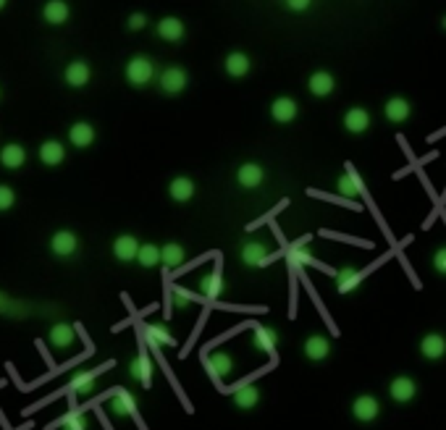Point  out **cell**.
Segmentation results:
<instances>
[{
	"mask_svg": "<svg viewBox=\"0 0 446 430\" xmlns=\"http://www.w3.org/2000/svg\"><path fill=\"white\" fill-rule=\"evenodd\" d=\"M313 6V0H286V8H292V11H307Z\"/></svg>",
	"mask_w": 446,
	"mask_h": 430,
	"instance_id": "b9f144b4",
	"label": "cell"
},
{
	"mask_svg": "<svg viewBox=\"0 0 446 430\" xmlns=\"http://www.w3.org/2000/svg\"><path fill=\"white\" fill-rule=\"evenodd\" d=\"M336 189H339V194L341 197H357V192H359V179H357V173H355V168L349 165L347 168V173H341L336 179Z\"/></svg>",
	"mask_w": 446,
	"mask_h": 430,
	"instance_id": "836d02e7",
	"label": "cell"
},
{
	"mask_svg": "<svg viewBox=\"0 0 446 430\" xmlns=\"http://www.w3.org/2000/svg\"><path fill=\"white\" fill-rule=\"evenodd\" d=\"M223 68H226V74L231 79H241V76L250 74L252 68V61L247 53H239V50H234V53L226 55V61H223Z\"/></svg>",
	"mask_w": 446,
	"mask_h": 430,
	"instance_id": "7402d4cb",
	"label": "cell"
},
{
	"mask_svg": "<svg viewBox=\"0 0 446 430\" xmlns=\"http://www.w3.org/2000/svg\"><path fill=\"white\" fill-rule=\"evenodd\" d=\"M108 409H110V415H113V417H131V415L137 412V399L131 396L129 391H124V388H121V391L113 394Z\"/></svg>",
	"mask_w": 446,
	"mask_h": 430,
	"instance_id": "ac0fdd59",
	"label": "cell"
},
{
	"mask_svg": "<svg viewBox=\"0 0 446 430\" xmlns=\"http://www.w3.org/2000/svg\"><path fill=\"white\" fill-rule=\"evenodd\" d=\"M383 116H386V121H392V124H404V121H410V116H412V105H410L407 97H389L386 105H383Z\"/></svg>",
	"mask_w": 446,
	"mask_h": 430,
	"instance_id": "30bf717a",
	"label": "cell"
},
{
	"mask_svg": "<svg viewBox=\"0 0 446 430\" xmlns=\"http://www.w3.org/2000/svg\"><path fill=\"white\" fill-rule=\"evenodd\" d=\"M124 74L131 87H147L155 79V64L147 55H134L124 68Z\"/></svg>",
	"mask_w": 446,
	"mask_h": 430,
	"instance_id": "6da1fadb",
	"label": "cell"
},
{
	"mask_svg": "<svg viewBox=\"0 0 446 430\" xmlns=\"http://www.w3.org/2000/svg\"><path fill=\"white\" fill-rule=\"evenodd\" d=\"M95 126L92 124H87V121H77L71 129H68V142L74 144V147H79V150H84V147H89L92 142H95Z\"/></svg>",
	"mask_w": 446,
	"mask_h": 430,
	"instance_id": "603a6c76",
	"label": "cell"
},
{
	"mask_svg": "<svg viewBox=\"0 0 446 430\" xmlns=\"http://www.w3.org/2000/svg\"><path fill=\"white\" fill-rule=\"evenodd\" d=\"M226 291V281H223V276L221 273H207L205 279L200 281V294L205 297V299H218L221 294Z\"/></svg>",
	"mask_w": 446,
	"mask_h": 430,
	"instance_id": "4dcf8cb0",
	"label": "cell"
},
{
	"mask_svg": "<svg viewBox=\"0 0 446 430\" xmlns=\"http://www.w3.org/2000/svg\"><path fill=\"white\" fill-rule=\"evenodd\" d=\"M24 163H27V150H24L19 142H11L0 150V165L8 168V171H19Z\"/></svg>",
	"mask_w": 446,
	"mask_h": 430,
	"instance_id": "44dd1931",
	"label": "cell"
},
{
	"mask_svg": "<svg viewBox=\"0 0 446 430\" xmlns=\"http://www.w3.org/2000/svg\"><path fill=\"white\" fill-rule=\"evenodd\" d=\"M64 79H66V84H68V87H74V89H82V87L89 84V79H92V68H89L87 61L77 58V61H71V64L66 66Z\"/></svg>",
	"mask_w": 446,
	"mask_h": 430,
	"instance_id": "8992f818",
	"label": "cell"
},
{
	"mask_svg": "<svg viewBox=\"0 0 446 430\" xmlns=\"http://www.w3.org/2000/svg\"><path fill=\"white\" fill-rule=\"evenodd\" d=\"M205 365L213 378H229L234 373V357L229 352H213L205 357Z\"/></svg>",
	"mask_w": 446,
	"mask_h": 430,
	"instance_id": "4fadbf2b",
	"label": "cell"
},
{
	"mask_svg": "<svg viewBox=\"0 0 446 430\" xmlns=\"http://www.w3.org/2000/svg\"><path fill=\"white\" fill-rule=\"evenodd\" d=\"M158 84L163 89L165 95H181L189 84V74H186L181 66H168L161 71V79H158Z\"/></svg>",
	"mask_w": 446,
	"mask_h": 430,
	"instance_id": "7a4b0ae2",
	"label": "cell"
},
{
	"mask_svg": "<svg viewBox=\"0 0 446 430\" xmlns=\"http://www.w3.org/2000/svg\"><path fill=\"white\" fill-rule=\"evenodd\" d=\"M129 376L134 378V380H140L144 388L153 386V362H150V357L144 355V352H140V355L131 359Z\"/></svg>",
	"mask_w": 446,
	"mask_h": 430,
	"instance_id": "e0dca14e",
	"label": "cell"
},
{
	"mask_svg": "<svg viewBox=\"0 0 446 430\" xmlns=\"http://www.w3.org/2000/svg\"><path fill=\"white\" fill-rule=\"evenodd\" d=\"M307 89H310L313 97H328V95H334V89H336V79H334V74H328V71H315V74H310V79H307Z\"/></svg>",
	"mask_w": 446,
	"mask_h": 430,
	"instance_id": "9a60e30c",
	"label": "cell"
},
{
	"mask_svg": "<svg viewBox=\"0 0 446 430\" xmlns=\"http://www.w3.org/2000/svg\"><path fill=\"white\" fill-rule=\"evenodd\" d=\"M381 415V401L373 396V394H359L355 401H352V417L357 422H373Z\"/></svg>",
	"mask_w": 446,
	"mask_h": 430,
	"instance_id": "3957f363",
	"label": "cell"
},
{
	"mask_svg": "<svg viewBox=\"0 0 446 430\" xmlns=\"http://www.w3.org/2000/svg\"><path fill=\"white\" fill-rule=\"evenodd\" d=\"M420 355H423L425 359H431V362L441 359V357L446 355V339L441 334L423 336V341H420Z\"/></svg>",
	"mask_w": 446,
	"mask_h": 430,
	"instance_id": "d4e9b609",
	"label": "cell"
},
{
	"mask_svg": "<svg viewBox=\"0 0 446 430\" xmlns=\"http://www.w3.org/2000/svg\"><path fill=\"white\" fill-rule=\"evenodd\" d=\"M310 242V237H305V239H299L297 244L292 247V260H297V262H305V265H318V260L310 255L305 249V244Z\"/></svg>",
	"mask_w": 446,
	"mask_h": 430,
	"instance_id": "d590c367",
	"label": "cell"
},
{
	"mask_svg": "<svg viewBox=\"0 0 446 430\" xmlns=\"http://www.w3.org/2000/svg\"><path fill=\"white\" fill-rule=\"evenodd\" d=\"M6 6H8V0H0V11H3V8H6Z\"/></svg>",
	"mask_w": 446,
	"mask_h": 430,
	"instance_id": "7bdbcfd3",
	"label": "cell"
},
{
	"mask_svg": "<svg viewBox=\"0 0 446 430\" xmlns=\"http://www.w3.org/2000/svg\"><path fill=\"white\" fill-rule=\"evenodd\" d=\"M231 401L237 409H255L260 404V388L258 386H239L234 394H231Z\"/></svg>",
	"mask_w": 446,
	"mask_h": 430,
	"instance_id": "4316f807",
	"label": "cell"
},
{
	"mask_svg": "<svg viewBox=\"0 0 446 430\" xmlns=\"http://www.w3.org/2000/svg\"><path fill=\"white\" fill-rule=\"evenodd\" d=\"M50 252L55 258H74L79 252V239L74 231H55L50 237Z\"/></svg>",
	"mask_w": 446,
	"mask_h": 430,
	"instance_id": "277c9868",
	"label": "cell"
},
{
	"mask_svg": "<svg viewBox=\"0 0 446 430\" xmlns=\"http://www.w3.org/2000/svg\"><path fill=\"white\" fill-rule=\"evenodd\" d=\"M302 352L310 362H323L331 357V339L323 334H313L305 339V344H302Z\"/></svg>",
	"mask_w": 446,
	"mask_h": 430,
	"instance_id": "5b68a950",
	"label": "cell"
},
{
	"mask_svg": "<svg viewBox=\"0 0 446 430\" xmlns=\"http://www.w3.org/2000/svg\"><path fill=\"white\" fill-rule=\"evenodd\" d=\"M268 252H271V249H268V244H265V242H255V239H252V242H244V244H241V260H244V265H265V262H268Z\"/></svg>",
	"mask_w": 446,
	"mask_h": 430,
	"instance_id": "d6986e66",
	"label": "cell"
},
{
	"mask_svg": "<svg viewBox=\"0 0 446 430\" xmlns=\"http://www.w3.org/2000/svg\"><path fill=\"white\" fill-rule=\"evenodd\" d=\"M186 260V249L181 244H176V242H168L161 247V262H163L165 268H181Z\"/></svg>",
	"mask_w": 446,
	"mask_h": 430,
	"instance_id": "1f68e13d",
	"label": "cell"
},
{
	"mask_svg": "<svg viewBox=\"0 0 446 430\" xmlns=\"http://www.w3.org/2000/svg\"><path fill=\"white\" fill-rule=\"evenodd\" d=\"M13 205H16V192H13L8 184H0V213L11 210Z\"/></svg>",
	"mask_w": 446,
	"mask_h": 430,
	"instance_id": "74e56055",
	"label": "cell"
},
{
	"mask_svg": "<svg viewBox=\"0 0 446 430\" xmlns=\"http://www.w3.org/2000/svg\"><path fill=\"white\" fill-rule=\"evenodd\" d=\"M344 129L349 134H365L370 129V113L365 108H349L344 113Z\"/></svg>",
	"mask_w": 446,
	"mask_h": 430,
	"instance_id": "ffe728a7",
	"label": "cell"
},
{
	"mask_svg": "<svg viewBox=\"0 0 446 430\" xmlns=\"http://www.w3.org/2000/svg\"><path fill=\"white\" fill-rule=\"evenodd\" d=\"M0 95H3V89H0Z\"/></svg>",
	"mask_w": 446,
	"mask_h": 430,
	"instance_id": "f6af8a7d",
	"label": "cell"
},
{
	"mask_svg": "<svg viewBox=\"0 0 446 430\" xmlns=\"http://www.w3.org/2000/svg\"><path fill=\"white\" fill-rule=\"evenodd\" d=\"M441 27H444V29H446V16H444V19H441Z\"/></svg>",
	"mask_w": 446,
	"mask_h": 430,
	"instance_id": "ee69618b",
	"label": "cell"
},
{
	"mask_svg": "<svg viewBox=\"0 0 446 430\" xmlns=\"http://www.w3.org/2000/svg\"><path fill=\"white\" fill-rule=\"evenodd\" d=\"M433 268H436V273H441V276H446V247L436 249V255H433Z\"/></svg>",
	"mask_w": 446,
	"mask_h": 430,
	"instance_id": "60d3db41",
	"label": "cell"
},
{
	"mask_svg": "<svg viewBox=\"0 0 446 430\" xmlns=\"http://www.w3.org/2000/svg\"><path fill=\"white\" fill-rule=\"evenodd\" d=\"M155 32H158V37L165 40V43H181V40H184L186 27H184L181 19H176V16H165V19L158 22Z\"/></svg>",
	"mask_w": 446,
	"mask_h": 430,
	"instance_id": "7c38bea8",
	"label": "cell"
},
{
	"mask_svg": "<svg viewBox=\"0 0 446 430\" xmlns=\"http://www.w3.org/2000/svg\"><path fill=\"white\" fill-rule=\"evenodd\" d=\"M195 194H197V184L192 181L189 176H176V179H171V184H168V197H171L174 202H189Z\"/></svg>",
	"mask_w": 446,
	"mask_h": 430,
	"instance_id": "2e32d148",
	"label": "cell"
},
{
	"mask_svg": "<svg viewBox=\"0 0 446 430\" xmlns=\"http://www.w3.org/2000/svg\"><path fill=\"white\" fill-rule=\"evenodd\" d=\"M144 336H147L150 346H176L174 334L165 328L163 322H150V325L144 328Z\"/></svg>",
	"mask_w": 446,
	"mask_h": 430,
	"instance_id": "f546056e",
	"label": "cell"
},
{
	"mask_svg": "<svg viewBox=\"0 0 446 430\" xmlns=\"http://www.w3.org/2000/svg\"><path fill=\"white\" fill-rule=\"evenodd\" d=\"M126 27H129L131 32H140V29H144V27H147V16H144V13H131L129 22H126Z\"/></svg>",
	"mask_w": 446,
	"mask_h": 430,
	"instance_id": "f35d334b",
	"label": "cell"
},
{
	"mask_svg": "<svg viewBox=\"0 0 446 430\" xmlns=\"http://www.w3.org/2000/svg\"><path fill=\"white\" fill-rule=\"evenodd\" d=\"M61 430H87V417L82 412H68L61 420Z\"/></svg>",
	"mask_w": 446,
	"mask_h": 430,
	"instance_id": "8d00e7d4",
	"label": "cell"
},
{
	"mask_svg": "<svg viewBox=\"0 0 446 430\" xmlns=\"http://www.w3.org/2000/svg\"><path fill=\"white\" fill-rule=\"evenodd\" d=\"M362 283V273L355 270L352 265H344V268L336 273V291L339 294H352L355 289H359Z\"/></svg>",
	"mask_w": 446,
	"mask_h": 430,
	"instance_id": "f1b7e54d",
	"label": "cell"
},
{
	"mask_svg": "<svg viewBox=\"0 0 446 430\" xmlns=\"http://www.w3.org/2000/svg\"><path fill=\"white\" fill-rule=\"evenodd\" d=\"M297 113H299V105L292 97H276L271 103V119L276 124H292L297 119Z\"/></svg>",
	"mask_w": 446,
	"mask_h": 430,
	"instance_id": "8fae6325",
	"label": "cell"
},
{
	"mask_svg": "<svg viewBox=\"0 0 446 430\" xmlns=\"http://www.w3.org/2000/svg\"><path fill=\"white\" fill-rule=\"evenodd\" d=\"M140 242L137 237H131V234H121L119 239H113V258L119 260V262H134L137 255H140Z\"/></svg>",
	"mask_w": 446,
	"mask_h": 430,
	"instance_id": "9c48e42d",
	"label": "cell"
},
{
	"mask_svg": "<svg viewBox=\"0 0 446 430\" xmlns=\"http://www.w3.org/2000/svg\"><path fill=\"white\" fill-rule=\"evenodd\" d=\"M71 391L74 394H79V396H89L92 394V388H95V373L92 370H79V373H74L71 376Z\"/></svg>",
	"mask_w": 446,
	"mask_h": 430,
	"instance_id": "d6a6232c",
	"label": "cell"
},
{
	"mask_svg": "<svg viewBox=\"0 0 446 430\" xmlns=\"http://www.w3.org/2000/svg\"><path fill=\"white\" fill-rule=\"evenodd\" d=\"M265 181V168L260 163H241L237 171V184L241 189H258Z\"/></svg>",
	"mask_w": 446,
	"mask_h": 430,
	"instance_id": "ba28073f",
	"label": "cell"
},
{
	"mask_svg": "<svg viewBox=\"0 0 446 430\" xmlns=\"http://www.w3.org/2000/svg\"><path fill=\"white\" fill-rule=\"evenodd\" d=\"M252 344L258 352H265V355H276V346H278V331L271 328V325H258L255 334H252Z\"/></svg>",
	"mask_w": 446,
	"mask_h": 430,
	"instance_id": "5bb4252c",
	"label": "cell"
},
{
	"mask_svg": "<svg viewBox=\"0 0 446 430\" xmlns=\"http://www.w3.org/2000/svg\"><path fill=\"white\" fill-rule=\"evenodd\" d=\"M137 262H140L142 268H158V265H163L161 262V247L153 244V242H147V244H142L140 247V255H137Z\"/></svg>",
	"mask_w": 446,
	"mask_h": 430,
	"instance_id": "e575fe53",
	"label": "cell"
},
{
	"mask_svg": "<svg viewBox=\"0 0 446 430\" xmlns=\"http://www.w3.org/2000/svg\"><path fill=\"white\" fill-rule=\"evenodd\" d=\"M389 396L396 401V404H407L417 396V383H415L410 376H396L389 383Z\"/></svg>",
	"mask_w": 446,
	"mask_h": 430,
	"instance_id": "52a82bcc",
	"label": "cell"
},
{
	"mask_svg": "<svg viewBox=\"0 0 446 430\" xmlns=\"http://www.w3.org/2000/svg\"><path fill=\"white\" fill-rule=\"evenodd\" d=\"M47 341L53 349H68V346L74 344V328H71V322H55L53 328L47 331Z\"/></svg>",
	"mask_w": 446,
	"mask_h": 430,
	"instance_id": "484cf974",
	"label": "cell"
},
{
	"mask_svg": "<svg viewBox=\"0 0 446 430\" xmlns=\"http://www.w3.org/2000/svg\"><path fill=\"white\" fill-rule=\"evenodd\" d=\"M40 161L45 163V165H50V168H55V165H61V163L66 161V147H64V142H58V140H47L40 144Z\"/></svg>",
	"mask_w": 446,
	"mask_h": 430,
	"instance_id": "cb8c5ba5",
	"label": "cell"
},
{
	"mask_svg": "<svg viewBox=\"0 0 446 430\" xmlns=\"http://www.w3.org/2000/svg\"><path fill=\"white\" fill-rule=\"evenodd\" d=\"M174 299H176V307L184 310V307H189V302H195V294H189V291H184V289H176Z\"/></svg>",
	"mask_w": 446,
	"mask_h": 430,
	"instance_id": "ab89813d",
	"label": "cell"
},
{
	"mask_svg": "<svg viewBox=\"0 0 446 430\" xmlns=\"http://www.w3.org/2000/svg\"><path fill=\"white\" fill-rule=\"evenodd\" d=\"M68 16H71V11H68L66 0H47V3H45L43 19L47 24H53V27H61V24L68 22Z\"/></svg>",
	"mask_w": 446,
	"mask_h": 430,
	"instance_id": "83f0119b",
	"label": "cell"
}]
</instances>
